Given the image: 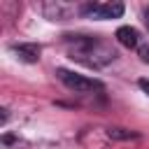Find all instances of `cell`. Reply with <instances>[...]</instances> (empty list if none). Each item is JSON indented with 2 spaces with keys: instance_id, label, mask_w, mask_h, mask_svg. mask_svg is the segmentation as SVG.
I'll use <instances>...</instances> for the list:
<instances>
[{
  "instance_id": "obj_1",
  "label": "cell",
  "mask_w": 149,
  "mask_h": 149,
  "mask_svg": "<svg viewBox=\"0 0 149 149\" xmlns=\"http://www.w3.org/2000/svg\"><path fill=\"white\" fill-rule=\"evenodd\" d=\"M68 51H70V58L84 63V65H93V68H100V65H107L109 61L116 58V51L98 40V37H74V40H68Z\"/></svg>"
},
{
  "instance_id": "obj_2",
  "label": "cell",
  "mask_w": 149,
  "mask_h": 149,
  "mask_svg": "<svg viewBox=\"0 0 149 149\" xmlns=\"http://www.w3.org/2000/svg\"><path fill=\"white\" fill-rule=\"evenodd\" d=\"M56 74H58V79H61L70 91H74V93H91V91H100V88H102L100 81L88 79V77H84V74H77V72H70V70H63V68H58Z\"/></svg>"
},
{
  "instance_id": "obj_3",
  "label": "cell",
  "mask_w": 149,
  "mask_h": 149,
  "mask_svg": "<svg viewBox=\"0 0 149 149\" xmlns=\"http://www.w3.org/2000/svg\"><path fill=\"white\" fill-rule=\"evenodd\" d=\"M79 12L88 19H119L123 14V5L121 2H86L81 5Z\"/></svg>"
},
{
  "instance_id": "obj_4",
  "label": "cell",
  "mask_w": 149,
  "mask_h": 149,
  "mask_svg": "<svg viewBox=\"0 0 149 149\" xmlns=\"http://www.w3.org/2000/svg\"><path fill=\"white\" fill-rule=\"evenodd\" d=\"M116 40H119V44H123V47H137V42H140V35H137V30L135 28H130V26H121L119 30H116Z\"/></svg>"
},
{
  "instance_id": "obj_5",
  "label": "cell",
  "mask_w": 149,
  "mask_h": 149,
  "mask_svg": "<svg viewBox=\"0 0 149 149\" xmlns=\"http://www.w3.org/2000/svg\"><path fill=\"white\" fill-rule=\"evenodd\" d=\"M14 51L19 54L21 61H28V63L40 61V54H42V49L37 44H19V47H14Z\"/></svg>"
},
{
  "instance_id": "obj_6",
  "label": "cell",
  "mask_w": 149,
  "mask_h": 149,
  "mask_svg": "<svg viewBox=\"0 0 149 149\" xmlns=\"http://www.w3.org/2000/svg\"><path fill=\"white\" fill-rule=\"evenodd\" d=\"M109 137L128 140V137H135V133H128V130H121V128H109Z\"/></svg>"
},
{
  "instance_id": "obj_7",
  "label": "cell",
  "mask_w": 149,
  "mask_h": 149,
  "mask_svg": "<svg viewBox=\"0 0 149 149\" xmlns=\"http://www.w3.org/2000/svg\"><path fill=\"white\" fill-rule=\"evenodd\" d=\"M140 56L144 63H149V47H140Z\"/></svg>"
},
{
  "instance_id": "obj_8",
  "label": "cell",
  "mask_w": 149,
  "mask_h": 149,
  "mask_svg": "<svg viewBox=\"0 0 149 149\" xmlns=\"http://www.w3.org/2000/svg\"><path fill=\"white\" fill-rule=\"evenodd\" d=\"M140 88H142V91L149 95V79H140Z\"/></svg>"
},
{
  "instance_id": "obj_9",
  "label": "cell",
  "mask_w": 149,
  "mask_h": 149,
  "mask_svg": "<svg viewBox=\"0 0 149 149\" xmlns=\"http://www.w3.org/2000/svg\"><path fill=\"white\" fill-rule=\"evenodd\" d=\"M144 23H147V28H149V7L144 9Z\"/></svg>"
}]
</instances>
